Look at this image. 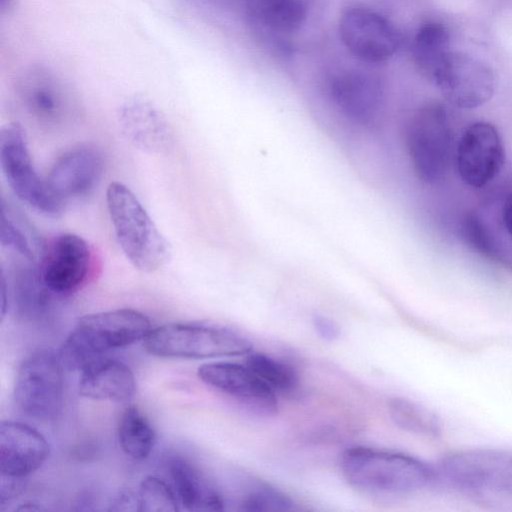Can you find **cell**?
I'll list each match as a JSON object with an SVG mask.
<instances>
[{"instance_id": "3957f363", "label": "cell", "mask_w": 512, "mask_h": 512, "mask_svg": "<svg viewBox=\"0 0 512 512\" xmlns=\"http://www.w3.org/2000/svg\"><path fill=\"white\" fill-rule=\"evenodd\" d=\"M345 479L360 490L380 494H405L426 487L431 470L408 455L367 447H352L342 455Z\"/></svg>"}, {"instance_id": "7402d4cb", "label": "cell", "mask_w": 512, "mask_h": 512, "mask_svg": "<svg viewBox=\"0 0 512 512\" xmlns=\"http://www.w3.org/2000/svg\"><path fill=\"white\" fill-rule=\"evenodd\" d=\"M452 51L450 32L441 22L427 21L416 31L413 58L418 69L430 80Z\"/></svg>"}, {"instance_id": "8992f818", "label": "cell", "mask_w": 512, "mask_h": 512, "mask_svg": "<svg viewBox=\"0 0 512 512\" xmlns=\"http://www.w3.org/2000/svg\"><path fill=\"white\" fill-rule=\"evenodd\" d=\"M452 129L446 109L429 103L411 116L405 130V146L415 176L425 184L442 180L449 169Z\"/></svg>"}, {"instance_id": "ac0fdd59", "label": "cell", "mask_w": 512, "mask_h": 512, "mask_svg": "<svg viewBox=\"0 0 512 512\" xmlns=\"http://www.w3.org/2000/svg\"><path fill=\"white\" fill-rule=\"evenodd\" d=\"M78 390L88 399L124 402L135 394L136 379L124 362L103 356L81 370Z\"/></svg>"}, {"instance_id": "7a4b0ae2", "label": "cell", "mask_w": 512, "mask_h": 512, "mask_svg": "<svg viewBox=\"0 0 512 512\" xmlns=\"http://www.w3.org/2000/svg\"><path fill=\"white\" fill-rule=\"evenodd\" d=\"M106 202L116 239L126 258L142 272L161 268L170 258V245L135 194L124 184L112 182L107 188Z\"/></svg>"}, {"instance_id": "6da1fadb", "label": "cell", "mask_w": 512, "mask_h": 512, "mask_svg": "<svg viewBox=\"0 0 512 512\" xmlns=\"http://www.w3.org/2000/svg\"><path fill=\"white\" fill-rule=\"evenodd\" d=\"M151 329L150 319L131 308L87 314L78 319L58 353L65 368L81 371L106 353L143 340Z\"/></svg>"}, {"instance_id": "e0dca14e", "label": "cell", "mask_w": 512, "mask_h": 512, "mask_svg": "<svg viewBox=\"0 0 512 512\" xmlns=\"http://www.w3.org/2000/svg\"><path fill=\"white\" fill-rule=\"evenodd\" d=\"M101 153L91 146H78L61 154L45 177L51 190L66 204L90 194L103 174Z\"/></svg>"}, {"instance_id": "7c38bea8", "label": "cell", "mask_w": 512, "mask_h": 512, "mask_svg": "<svg viewBox=\"0 0 512 512\" xmlns=\"http://www.w3.org/2000/svg\"><path fill=\"white\" fill-rule=\"evenodd\" d=\"M339 34L350 53L370 63L388 60L401 43V35L393 23L363 8L349 9L342 14Z\"/></svg>"}, {"instance_id": "ffe728a7", "label": "cell", "mask_w": 512, "mask_h": 512, "mask_svg": "<svg viewBox=\"0 0 512 512\" xmlns=\"http://www.w3.org/2000/svg\"><path fill=\"white\" fill-rule=\"evenodd\" d=\"M119 122L126 138L143 151L163 153L171 146L172 134L166 120L148 103H127Z\"/></svg>"}, {"instance_id": "d4e9b609", "label": "cell", "mask_w": 512, "mask_h": 512, "mask_svg": "<svg viewBox=\"0 0 512 512\" xmlns=\"http://www.w3.org/2000/svg\"><path fill=\"white\" fill-rule=\"evenodd\" d=\"M388 411L393 422L401 429L427 437H437L441 433L439 419L428 409L405 399H391Z\"/></svg>"}, {"instance_id": "52a82bcc", "label": "cell", "mask_w": 512, "mask_h": 512, "mask_svg": "<svg viewBox=\"0 0 512 512\" xmlns=\"http://www.w3.org/2000/svg\"><path fill=\"white\" fill-rule=\"evenodd\" d=\"M0 165L9 187L21 201L47 217L58 218L64 213L66 203L37 173L19 123H9L1 129Z\"/></svg>"}, {"instance_id": "f1b7e54d", "label": "cell", "mask_w": 512, "mask_h": 512, "mask_svg": "<svg viewBox=\"0 0 512 512\" xmlns=\"http://www.w3.org/2000/svg\"><path fill=\"white\" fill-rule=\"evenodd\" d=\"M461 232L465 241L477 252L487 258L499 259V252L489 231L479 216L468 213L461 223Z\"/></svg>"}, {"instance_id": "9a60e30c", "label": "cell", "mask_w": 512, "mask_h": 512, "mask_svg": "<svg viewBox=\"0 0 512 512\" xmlns=\"http://www.w3.org/2000/svg\"><path fill=\"white\" fill-rule=\"evenodd\" d=\"M199 379L225 393L256 414L268 416L277 412L276 392L247 365L233 362H209L197 369Z\"/></svg>"}, {"instance_id": "4dcf8cb0", "label": "cell", "mask_w": 512, "mask_h": 512, "mask_svg": "<svg viewBox=\"0 0 512 512\" xmlns=\"http://www.w3.org/2000/svg\"><path fill=\"white\" fill-rule=\"evenodd\" d=\"M501 215L503 225L512 238V192L506 197L503 203Z\"/></svg>"}, {"instance_id": "9c48e42d", "label": "cell", "mask_w": 512, "mask_h": 512, "mask_svg": "<svg viewBox=\"0 0 512 512\" xmlns=\"http://www.w3.org/2000/svg\"><path fill=\"white\" fill-rule=\"evenodd\" d=\"M444 478L470 492L512 494V453L474 449L454 452L441 462Z\"/></svg>"}, {"instance_id": "5b68a950", "label": "cell", "mask_w": 512, "mask_h": 512, "mask_svg": "<svg viewBox=\"0 0 512 512\" xmlns=\"http://www.w3.org/2000/svg\"><path fill=\"white\" fill-rule=\"evenodd\" d=\"M64 368L59 353L50 347L30 352L15 378L13 400L17 410L35 420H53L63 403Z\"/></svg>"}, {"instance_id": "1f68e13d", "label": "cell", "mask_w": 512, "mask_h": 512, "mask_svg": "<svg viewBox=\"0 0 512 512\" xmlns=\"http://www.w3.org/2000/svg\"><path fill=\"white\" fill-rule=\"evenodd\" d=\"M16 0H0V13L1 15H5L7 13H10L14 6H15Z\"/></svg>"}, {"instance_id": "83f0119b", "label": "cell", "mask_w": 512, "mask_h": 512, "mask_svg": "<svg viewBox=\"0 0 512 512\" xmlns=\"http://www.w3.org/2000/svg\"><path fill=\"white\" fill-rule=\"evenodd\" d=\"M293 501L281 491L267 484L253 486L241 502L243 511H291Z\"/></svg>"}, {"instance_id": "4316f807", "label": "cell", "mask_w": 512, "mask_h": 512, "mask_svg": "<svg viewBox=\"0 0 512 512\" xmlns=\"http://www.w3.org/2000/svg\"><path fill=\"white\" fill-rule=\"evenodd\" d=\"M138 511L176 512L179 500L171 485L156 476H147L139 484L137 491Z\"/></svg>"}, {"instance_id": "5bb4252c", "label": "cell", "mask_w": 512, "mask_h": 512, "mask_svg": "<svg viewBox=\"0 0 512 512\" xmlns=\"http://www.w3.org/2000/svg\"><path fill=\"white\" fill-rule=\"evenodd\" d=\"M328 93L337 110L349 121L365 127L378 124L384 110V87L374 74L347 70L329 82Z\"/></svg>"}, {"instance_id": "30bf717a", "label": "cell", "mask_w": 512, "mask_h": 512, "mask_svg": "<svg viewBox=\"0 0 512 512\" xmlns=\"http://www.w3.org/2000/svg\"><path fill=\"white\" fill-rule=\"evenodd\" d=\"M16 93L25 113L44 129L63 127L75 116L76 108L70 91L43 67L26 71L18 81Z\"/></svg>"}, {"instance_id": "f546056e", "label": "cell", "mask_w": 512, "mask_h": 512, "mask_svg": "<svg viewBox=\"0 0 512 512\" xmlns=\"http://www.w3.org/2000/svg\"><path fill=\"white\" fill-rule=\"evenodd\" d=\"M313 326L318 335L328 341L337 339L340 335L339 326L331 319L317 315L313 318Z\"/></svg>"}, {"instance_id": "603a6c76", "label": "cell", "mask_w": 512, "mask_h": 512, "mask_svg": "<svg viewBox=\"0 0 512 512\" xmlns=\"http://www.w3.org/2000/svg\"><path fill=\"white\" fill-rule=\"evenodd\" d=\"M0 242L21 258L38 262L45 241L17 209L2 201Z\"/></svg>"}, {"instance_id": "277c9868", "label": "cell", "mask_w": 512, "mask_h": 512, "mask_svg": "<svg viewBox=\"0 0 512 512\" xmlns=\"http://www.w3.org/2000/svg\"><path fill=\"white\" fill-rule=\"evenodd\" d=\"M144 349L160 358L208 359L248 355L251 342L231 329L201 323L173 322L151 329Z\"/></svg>"}, {"instance_id": "d6986e66", "label": "cell", "mask_w": 512, "mask_h": 512, "mask_svg": "<svg viewBox=\"0 0 512 512\" xmlns=\"http://www.w3.org/2000/svg\"><path fill=\"white\" fill-rule=\"evenodd\" d=\"M166 466L180 505L193 512L221 511L224 500L218 489L189 459L171 455Z\"/></svg>"}, {"instance_id": "44dd1931", "label": "cell", "mask_w": 512, "mask_h": 512, "mask_svg": "<svg viewBox=\"0 0 512 512\" xmlns=\"http://www.w3.org/2000/svg\"><path fill=\"white\" fill-rule=\"evenodd\" d=\"M242 12L264 32L277 36L297 30L306 15L300 0H243Z\"/></svg>"}, {"instance_id": "cb8c5ba5", "label": "cell", "mask_w": 512, "mask_h": 512, "mask_svg": "<svg viewBox=\"0 0 512 512\" xmlns=\"http://www.w3.org/2000/svg\"><path fill=\"white\" fill-rule=\"evenodd\" d=\"M119 446L125 455L144 460L156 444V433L145 415L134 405L126 407L117 425Z\"/></svg>"}, {"instance_id": "2e32d148", "label": "cell", "mask_w": 512, "mask_h": 512, "mask_svg": "<svg viewBox=\"0 0 512 512\" xmlns=\"http://www.w3.org/2000/svg\"><path fill=\"white\" fill-rule=\"evenodd\" d=\"M49 453L46 437L33 426L15 420L1 422V476L25 479L45 463Z\"/></svg>"}, {"instance_id": "8fae6325", "label": "cell", "mask_w": 512, "mask_h": 512, "mask_svg": "<svg viewBox=\"0 0 512 512\" xmlns=\"http://www.w3.org/2000/svg\"><path fill=\"white\" fill-rule=\"evenodd\" d=\"M451 105L473 109L485 104L495 91V75L482 60L452 51L432 80Z\"/></svg>"}, {"instance_id": "484cf974", "label": "cell", "mask_w": 512, "mask_h": 512, "mask_svg": "<svg viewBox=\"0 0 512 512\" xmlns=\"http://www.w3.org/2000/svg\"><path fill=\"white\" fill-rule=\"evenodd\" d=\"M246 365L276 393L292 394L299 386L294 369L269 355L251 352Z\"/></svg>"}, {"instance_id": "4fadbf2b", "label": "cell", "mask_w": 512, "mask_h": 512, "mask_svg": "<svg viewBox=\"0 0 512 512\" xmlns=\"http://www.w3.org/2000/svg\"><path fill=\"white\" fill-rule=\"evenodd\" d=\"M505 150L497 128L490 122L471 123L462 133L456 149V164L463 182L480 188L500 173Z\"/></svg>"}, {"instance_id": "ba28073f", "label": "cell", "mask_w": 512, "mask_h": 512, "mask_svg": "<svg viewBox=\"0 0 512 512\" xmlns=\"http://www.w3.org/2000/svg\"><path fill=\"white\" fill-rule=\"evenodd\" d=\"M37 265L47 289L56 297H65L87 284L95 256L81 236L60 233L44 242Z\"/></svg>"}]
</instances>
